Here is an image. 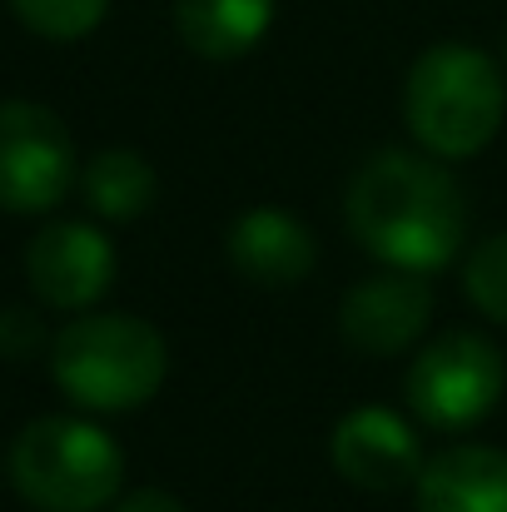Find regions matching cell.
I'll use <instances>...</instances> for the list:
<instances>
[{
    "label": "cell",
    "instance_id": "9a60e30c",
    "mask_svg": "<svg viewBox=\"0 0 507 512\" xmlns=\"http://www.w3.org/2000/svg\"><path fill=\"white\" fill-rule=\"evenodd\" d=\"M10 10L40 40H85L110 15V0H10Z\"/></svg>",
    "mask_w": 507,
    "mask_h": 512
},
{
    "label": "cell",
    "instance_id": "ac0fdd59",
    "mask_svg": "<svg viewBox=\"0 0 507 512\" xmlns=\"http://www.w3.org/2000/svg\"><path fill=\"white\" fill-rule=\"evenodd\" d=\"M503 65H507V35H503Z\"/></svg>",
    "mask_w": 507,
    "mask_h": 512
},
{
    "label": "cell",
    "instance_id": "277c9868",
    "mask_svg": "<svg viewBox=\"0 0 507 512\" xmlns=\"http://www.w3.org/2000/svg\"><path fill=\"white\" fill-rule=\"evenodd\" d=\"M5 468L35 512H105L125 493V448L100 423L75 413L25 423Z\"/></svg>",
    "mask_w": 507,
    "mask_h": 512
},
{
    "label": "cell",
    "instance_id": "6da1fadb",
    "mask_svg": "<svg viewBox=\"0 0 507 512\" xmlns=\"http://www.w3.org/2000/svg\"><path fill=\"white\" fill-rule=\"evenodd\" d=\"M343 224L373 264L423 279L468 254V194L428 150L368 155L343 189Z\"/></svg>",
    "mask_w": 507,
    "mask_h": 512
},
{
    "label": "cell",
    "instance_id": "5b68a950",
    "mask_svg": "<svg viewBox=\"0 0 507 512\" xmlns=\"http://www.w3.org/2000/svg\"><path fill=\"white\" fill-rule=\"evenodd\" d=\"M507 393V353L478 329H448L413 348L403 373V403L418 428L458 438L493 418Z\"/></svg>",
    "mask_w": 507,
    "mask_h": 512
},
{
    "label": "cell",
    "instance_id": "8fae6325",
    "mask_svg": "<svg viewBox=\"0 0 507 512\" xmlns=\"http://www.w3.org/2000/svg\"><path fill=\"white\" fill-rule=\"evenodd\" d=\"M413 512H507V453L493 443H453L428 453Z\"/></svg>",
    "mask_w": 507,
    "mask_h": 512
},
{
    "label": "cell",
    "instance_id": "2e32d148",
    "mask_svg": "<svg viewBox=\"0 0 507 512\" xmlns=\"http://www.w3.org/2000/svg\"><path fill=\"white\" fill-rule=\"evenodd\" d=\"M0 353H5V358H35V353H50L45 319H40L35 309H0Z\"/></svg>",
    "mask_w": 507,
    "mask_h": 512
},
{
    "label": "cell",
    "instance_id": "e0dca14e",
    "mask_svg": "<svg viewBox=\"0 0 507 512\" xmlns=\"http://www.w3.org/2000/svg\"><path fill=\"white\" fill-rule=\"evenodd\" d=\"M110 512H189L169 488H135V493H120Z\"/></svg>",
    "mask_w": 507,
    "mask_h": 512
},
{
    "label": "cell",
    "instance_id": "9c48e42d",
    "mask_svg": "<svg viewBox=\"0 0 507 512\" xmlns=\"http://www.w3.org/2000/svg\"><path fill=\"white\" fill-rule=\"evenodd\" d=\"M329 463L358 493H403L418 483L428 448H423V433L413 418H403L383 403H363V408H348L334 423Z\"/></svg>",
    "mask_w": 507,
    "mask_h": 512
},
{
    "label": "cell",
    "instance_id": "7c38bea8",
    "mask_svg": "<svg viewBox=\"0 0 507 512\" xmlns=\"http://www.w3.org/2000/svg\"><path fill=\"white\" fill-rule=\"evenodd\" d=\"M274 10L279 0H174V30L189 55L224 65L269 35Z\"/></svg>",
    "mask_w": 507,
    "mask_h": 512
},
{
    "label": "cell",
    "instance_id": "ba28073f",
    "mask_svg": "<svg viewBox=\"0 0 507 512\" xmlns=\"http://www.w3.org/2000/svg\"><path fill=\"white\" fill-rule=\"evenodd\" d=\"M433 329V284L423 274L378 269L343 289L338 299V339L363 358L413 353Z\"/></svg>",
    "mask_w": 507,
    "mask_h": 512
},
{
    "label": "cell",
    "instance_id": "7a4b0ae2",
    "mask_svg": "<svg viewBox=\"0 0 507 512\" xmlns=\"http://www.w3.org/2000/svg\"><path fill=\"white\" fill-rule=\"evenodd\" d=\"M403 120L433 160H478L507 120V65L468 40L428 45L403 80Z\"/></svg>",
    "mask_w": 507,
    "mask_h": 512
},
{
    "label": "cell",
    "instance_id": "30bf717a",
    "mask_svg": "<svg viewBox=\"0 0 507 512\" xmlns=\"http://www.w3.org/2000/svg\"><path fill=\"white\" fill-rule=\"evenodd\" d=\"M224 259L239 279L259 289H294L314 274L319 264V239L314 229L279 204H254L224 229Z\"/></svg>",
    "mask_w": 507,
    "mask_h": 512
},
{
    "label": "cell",
    "instance_id": "4fadbf2b",
    "mask_svg": "<svg viewBox=\"0 0 507 512\" xmlns=\"http://www.w3.org/2000/svg\"><path fill=\"white\" fill-rule=\"evenodd\" d=\"M80 194H85V204H90L100 219L130 224V219H140V214L160 199V174H155V165H150L140 150L110 145V150H100V155L80 170Z\"/></svg>",
    "mask_w": 507,
    "mask_h": 512
},
{
    "label": "cell",
    "instance_id": "3957f363",
    "mask_svg": "<svg viewBox=\"0 0 507 512\" xmlns=\"http://www.w3.org/2000/svg\"><path fill=\"white\" fill-rule=\"evenodd\" d=\"M50 378L85 413L145 408L169 378L165 334L140 314L85 309L50 339Z\"/></svg>",
    "mask_w": 507,
    "mask_h": 512
},
{
    "label": "cell",
    "instance_id": "8992f818",
    "mask_svg": "<svg viewBox=\"0 0 507 512\" xmlns=\"http://www.w3.org/2000/svg\"><path fill=\"white\" fill-rule=\"evenodd\" d=\"M80 179L70 125L40 100H0V209L50 214Z\"/></svg>",
    "mask_w": 507,
    "mask_h": 512
},
{
    "label": "cell",
    "instance_id": "5bb4252c",
    "mask_svg": "<svg viewBox=\"0 0 507 512\" xmlns=\"http://www.w3.org/2000/svg\"><path fill=\"white\" fill-rule=\"evenodd\" d=\"M463 294L468 304L488 319V324H503L507 329V229L498 234H483L478 244H468L463 254Z\"/></svg>",
    "mask_w": 507,
    "mask_h": 512
},
{
    "label": "cell",
    "instance_id": "52a82bcc",
    "mask_svg": "<svg viewBox=\"0 0 507 512\" xmlns=\"http://www.w3.org/2000/svg\"><path fill=\"white\" fill-rule=\"evenodd\" d=\"M115 269H120V254H115L110 234L85 219H55V224L35 229L25 244L30 294L60 314L95 309L115 289Z\"/></svg>",
    "mask_w": 507,
    "mask_h": 512
}]
</instances>
